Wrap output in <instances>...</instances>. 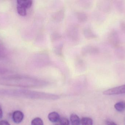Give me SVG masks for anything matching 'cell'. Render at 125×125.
<instances>
[{"label": "cell", "instance_id": "obj_1", "mask_svg": "<svg viewBox=\"0 0 125 125\" xmlns=\"http://www.w3.org/2000/svg\"><path fill=\"white\" fill-rule=\"evenodd\" d=\"M103 94L105 95H112L125 94V84L104 91Z\"/></svg>", "mask_w": 125, "mask_h": 125}, {"label": "cell", "instance_id": "obj_2", "mask_svg": "<svg viewBox=\"0 0 125 125\" xmlns=\"http://www.w3.org/2000/svg\"><path fill=\"white\" fill-rule=\"evenodd\" d=\"M23 118L24 114L20 111H15L12 114V120L13 122L16 124L21 123L23 120Z\"/></svg>", "mask_w": 125, "mask_h": 125}, {"label": "cell", "instance_id": "obj_3", "mask_svg": "<svg viewBox=\"0 0 125 125\" xmlns=\"http://www.w3.org/2000/svg\"><path fill=\"white\" fill-rule=\"evenodd\" d=\"M48 118L51 122L56 123L59 121L60 117L59 114L57 112H53L49 114Z\"/></svg>", "mask_w": 125, "mask_h": 125}, {"label": "cell", "instance_id": "obj_4", "mask_svg": "<svg viewBox=\"0 0 125 125\" xmlns=\"http://www.w3.org/2000/svg\"><path fill=\"white\" fill-rule=\"evenodd\" d=\"M70 120L72 125H81V120L78 115L73 114L70 116Z\"/></svg>", "mask_w": 125, "mask_h": 125}, {"label": "cell", "instance_id": "obj_5", "mask_svg": "<svg viewBox=\"0 0 125 125\" xmlns=\"http://www.w3.org/2000/svg\"><path fill=\"white\" fill-rule=\"evenodd\" d=\"M114 108L116 110L119 112H122L125 110V102L124 101H120L115 103Z\"/></svg>", "mask_w": 125, "mask_h": 125}, {"label": "cell", "instance_id": "obj_6", "mask_svg": "<svg viewBox=\"0 0 125 125\" xmlns=\"http://www.w3.org/2000/svg\"><path fill=\"white\" fill-rule=\"evenodd\" d=\"M17 3L18 5L22 6L26 9L30 8L32 4V1L31 0H18Z\"/></svg>", "mask_w": 125, "mask_h": 125}, {"label": "cell", "instance_id": "obj_7", "mask_svg": "<svg viewBox=\"0 0 125 125\" xmlns=\"http://www.w3.org/2000/svg\"><path fill=\"white\" fill-rule=\"evenodd\" d=\"M81 122L82 125H93V120L89 117H83L81 120Z\"/></svg>", "mask_w": 125, "mask_h": 125}, {"label": "cell", "instance_id": "obj_8", "mask_svg": "<svg viewBox=\"0 0 125 125\" xmlns=\"http://www.w3.org/2000/svg\"><path fill=\"white\" fill-rule=\"evenodd\" d=\"M17 11L18 14L21 16H25L27 14L26 9L20 5H17Z\"/></svg>", "mask_w": 125, "mask_h": 125}, {"label": "cell", "instance_id": "obj_9", "mask_svg": "<svg viewBox=\"0 0 125 125\" xmlns=\"http://www.w3.org/2000/svg\"><path fill=\"white\" fill-rule=\"evenodd\" d=\"M31 125H44V123L41 118L37 117L34 118L32 120Z\"/></svg>", "mask_w": 125, "mask_h": 125}, {"label": "cell", "instance_id": "obj_10", "mask_svg": "<svg viewBox=\"0 0 125 125\" xmlns=\"http://www.w3.org/2000/svg\"><path fill=\"white\" fill-rule=\"evenodd\" d=\"M59 125H69L70 122L69 120L65 117L60 118L59 121Z\"/></svg>", "mask_w": 125, "mask_h": 125}, {"label": "cell", "instance_id": "obj_11", "mask_svg": "<svg viewBox=\"0 0 125 125\" xmlns=\"http://www.w3.org/2000/svg\"><path fill=\"white\" fill-rule=\"evenodd\" d=\"M0 125H10L9 122L5 120L0 121Z\"/></svg>", "mask_w": 125, "mask_h": 125}, {"label": "cell", "instance_id": "obj_12", "mask_svg": "<svg viewBox=\"0 0 125 125\" xmlns=\"http://www.w3.org/2000/svg\"><path fill=\"white\" fill-rule=\"evenodd\" d=\"M106 125H117L114 122L109 121H106Z\"/></svg>", "mask_w": 125, "mask_h": 125}, {"label": "cell", "instance_id": "obj_13", "mask_svg": "<svg viewBox=\"0 0 125 125\" xmlns=\"http://www.w3.org/2000/svg\"><path fill=\"white\" fill-rule=\"evenodd\" d=\"M3 116V111H2V109H1V107L0 105V119L2 118Z\"/></svg>", "mask_w": 125, "mask_h": 125}, {"label": "cell", "instance_id": "obj_14", "mask_svg": "<svg viewBox=\"0 0 125 125\" xmlns=\"http://www.w3.org/2000/svg\"></svg>", "mask_w": 125, "mask_h": 125}]
</instances>
